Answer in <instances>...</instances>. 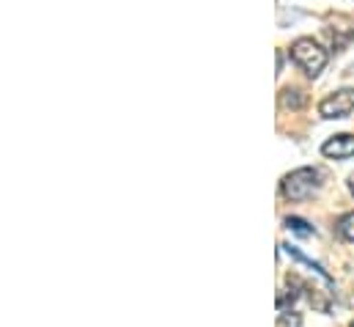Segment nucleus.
<instances>
[{"label":"nucleus","mask_w":354,"mask_h":327,"mask_svg":"<svg viewBox=\"0 0 354 327\" xmlns=\"http://www.w3.org/2000/svg\"><path fill=\"white\" fill-rule=\"evenodd\" d=\"M322 154H324V157H333V160L354 157V135H335V138H330V141L322 146Z\"/></svg>","instance_id":"4"},{"label":"nucleus","mask_w":354,"mask_h":327,"mask_svg":"<svg viewBox=\"0 0 354 327\" xmlns=\"http://www.w3.org/2000/svg\"><path fill=\"white\" fill-rule=\"evenodd\" d=\"M338 231H341V237H344V240L354 242V212L352 215H346V218L338 223Z\"/></svg>","instance_id":"7"},{"label":"nucleus","mask_w":354,"mask_h":327,"mask_svg":"<svg viewBox=\"0 0 354 327\" xmlns=\"http://www.w3.org/2000/svg\"><path fill=\"white\" fill-rule=\"evenodd\" d=\"M349 327H354V322H352V325H349Z\"/></svg>","instance_id":"10"},{"label":"nucleus","mask_w":354,"mask_h":327,"mask_svg":"<svg viewBox=\"0 0 354 327\" xmlns=\"http://www.w3.org/2000/svg\"><path fill=\"white\" fill-rule=\"evenodd\" d=\"M286 226H288L294 234H299V237H313V226H308L302 218H288Z\"/></svg>","instance_id":"5"},{"label":"nucleus","mask_w":354,"mask_h":327,"mask_svg":"<svg viewBox=\"0 0 354 327\" xmlns=\"http://www.w3.org/2000/svg\"><path fill=\"white\" fill-rule=\"evenodd\" d=\"M322 179H324V173L319 170V168H297V170H291L286 179H283V195L286 198H291V201H305V198H310L313 193H319V187H322Z\"/></svg>","instance_id":"1"},{"label":"nucleus","mask_w":354,"mask_h":327,"mask_svg":"<svg viewBox=\"0 0 354 327\" xmlns=\"http://www.w3.org/2000/svg\"><path fill=\"white\" fill-rule=\"evenodd\" d=\"M277 327H302V319H299L297 314H283V317L277 319Z\"/></svg>","instance_id":"8"},{"label":"nucleus","mask_w":354,"mask_h":327,"mask_svg":"<svg viewBox=\"0 0 354 327\" xmlns=\"http://www.w3.org/2000/svg\"><path fill=\"white\" fill-rule=\"evenodd\" d=\"M283 105H286V107H302V105H305V96H302V91L286 88V91H283Z\"/></svg>","instance_id":"6"},{"label":"nucleus","mask_w":354,"mask_h":327,"mask_svg":"<svg viewBox=\"0 0 354 327\" xmlns=\"http://www.w3.org/2000/svg\"><path fill=\"white\" fill-rule=\"evenodd\" d=\"M352 110H354V88H341V91L330 94L319 105V113L324 118H346Z\"/></svg>","instance_id":"3"},{"label":"nucleus","mask_w":354,"mask_h":327,"mask_svg":"<svg viewBox=\"0 0 354 327\" xmlns=\"http://www.w3.org/2000/svg\"><path fill=\"white\" fill-rule=\"evenodd\" d=\"M291 58H294L310 78H316V75L327 67V50H322L313 39H297V42L291 44Z\"/></svg>","instance_id":"2"},{"label":"nucleus","mask_w":354,"mask_h":327,"mask_svg":"<svg viewBox=\"0 0 354 327\" xmlns=\"http://www.w3.org/2000/svg\"><path fill=\"white\" fill-rule=\"evenodd\" d=\"M349 193L354 195V176H349Z\"/></svg>","instance_id":"9"}]
</instances>
